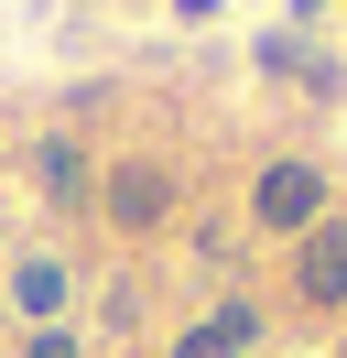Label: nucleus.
<instances>
[{"label":"nucleus","instance_id":"f257e3e1","mask_svg":"<svg viewBox=\"0 0 347 358\" xmlns=\"http://www.w3.org/2000/svg\"><path fill=\"white\" fill-rule=\"evenodd\" d=\"M315 206H325V185H315V163H271V174L250 185V217H260V228H293V239H304V228H315Z\"/></svg>","mask_w":347,"mask_h":358},{"label":"nucleus","instance_id":"f03ea898","mask_svg":"<svg viewBox=\"0 0 347 358\" xmlns=\"http://www.w3.org/2000/svg\"><path fill=\"white\" fill-rule=\"evenodd\" d=\"M304 304H347V217H315L304 228Z\"/></svg>","mask_w":347,"mask_h":358},{"label":"nucleus","instance_id":"7ed1b4c3","mask_svg":"<svg viewBox=\"0 0 347 358\" xmlns=\"http://www.w3.org/2000/svg\"><path fill=\"white\" fill-rule=\"evenodd\" d=\"M163 206H174L163 163H120L108 174V228H163Z\"/></svg>","mask_w":347,"mask_h":358},{"label":"nucleus","instance_id":"20e7f679","mask_svg":"<svg viewBox=\"0 0 347 358\" xmlns=\"http://www.w3.org/2000/svg\"><path fill=\"white\" fill-rule=\"evenodd\" d=\"M11 293H22V304H33V315H55V304H65V271H55V261H43V250H33V261L11 271Z\"/></svg>","mask_w":347,"mask_h":358},{"label":"nucleus","instance_id":"39448f33","mask_svg":"<svg viewBox=\"0 0 347 358\" xmlns=\"http://www.w3.org/2000/svg\"><path fill=\"white\" fill-rule=\"evenodd\" d=\"M260 66H271V76H304V87H337V66L304 55V44H260Z\"/></svg>","mask_w":347,"mask_h":358},{"label":"nucleus","instance_id":"423d86ee","mask_svg":"<svg viewBox=\"0 0 347 358\" xmlns=\"http://www.w3.org/2000/svg\"><path fill=\"white\" fill-rule=\"evenodd\" d=\"M174 358H239V348H228V336H217V326H195V336H185V348H174Z\"/></svg>","mask_w":347,"mask_h":358},{"label":"nucleus","instance_id":"0eeeda50","mask_svg":"<svg viewBox=\"0 0 347 358\" xmlns=\"http://www.w3.org/2000/svg\"><path fill=\"white\" fill-rule=\"evenodd\" d=\"M33 358H76V336H55V326H43V336H33Z\"/></svg>","mask_w":347,"mask_h":358},{"label":"nucleus","instance_id":"6e6552de","mask_svg":"<svg viewBox=\"0 0 347 358\" xmlns=\"http://www.w3.org/2000/svg\"><path fill=\"white\" fill-rule=\"evenodd\" d=\"M185 11H217V0H185Z\"/></svg>","mask_w":347,"mask_h":358}]
</instances>
